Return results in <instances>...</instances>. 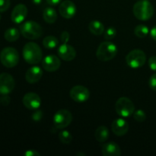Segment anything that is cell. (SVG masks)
<instances>
[{"instance_id":"obj_1","label":"cell","mask_w":156,"mask_h":156,"mask_svg":"<svg viewBox=\"0 0 156 156\" xmlns=\"http://www.w3.org/2000/svg\"><path fill=\"white\" fill-rule=\"evenodd\" d=\"M23 57L30 65L38 64L42 60L43 52L41 47L34 42H28L23 48Z\"/></svg>"},{"instance_id":"obj_2","label":"cell","mask_w":156,"mask_h":156,"mask_svg":"<svg viewBox=\"0 0 156 156\" xmlns=\"http://www.w3.org/2000/svg\"><path fill=\"white\" fill-rule=\"evenodd\" d=\"M133 12L137 19L147 21L153 15L154 7L149 0H140L133 5Z\"/></svg>"},{"instance_id":"obj_3","label":"cell","mask_w":156,"mask_h":156,"mask_svg":"<svg viewBox=\"0 0 156 156\" xmlns=\"http://www.w3.org/2000/svg\"><path fill=\"white\" fill-rule=\"evenodd\" d=\"M21 35L29 40H35L41 37L43 34L42 27L34 21H27L20 26Z\"/></svg>"},{"instance_id":"obj_4","label":"cell","mask_w":156,"mask_h":156,"mask_svg":"<svg viewBox=\"0 0 156 156\" xmlns=\"http://www.w3.org/2000/svg\"><path fill=\"white\" fill-rule=\"evenodd\" d=\"M117 53V47L114 43L110 41H105L99 45L96 52V56L102 62L111 60L116 56Z\"/></svg>"},{"instance_id":"obj_5","label":"cell","mask_w":156,"mask_h":156,"mask_svg":"<svg viewBox=\"0 0 156 156\" xmlns=\"http://www.w3.org/2000/svg\"><path fill=\"white\" fill-rule=\"evenodd\" d=\"M0 61L4 66L13 68L16 66L19 62L18 52L13 47H5L0 53Z\"/></svg>"},{"instance_id":"obj_6","label":"cell","mask_w":156,"mask_h":156,"mask_svg":"<svg viewBox=\"0 0 156 156\" xmlns=\"http://www.w3.org/2000/svg\"><path fill=\"white\" fill-rule=\"evenodd\" d=\"M115 111L119 116L127 117L133 114L135 105L133 102L126 97L120 98L115 104Z\"/></svg>"},{"instance_id":"obj_7","label":"cell","mask_w":156,"mask_h":156,"mask_svg":"<svg viewBox=\"0 0 156 156\" xmlns=\"http://www.w3.org/2000/svg\"><path fill=\"white\" fill-rule=\"evenodd\" d=\"M127 65L133 69H138L143 66L146 61V55L143 50L136 49L129 52L126 56Z\"/></svg>"},{"instance_id":"obj_8","label":"cell","mask_w":156,"mask_h":156,"mask_svg":"<svg viewBox=\"0 0 156 156\" xmlns=\"http://www.w3.org/2000/svg\"><path fill=\"white\" fill-rule=\"evenodd\" d=\"M72 121H73V115L68 110H59L53 116V123L56 129H64L69 126Z\"/></svg>"},{"instance_id":"obj_9","label":"cell","mask_w":156,"mask_h":156,"mask_svg":"<svg viewBox=\"0 0 156 156\" xmlns=\"http://www.w3.org/2000/svg\"><path fill=\"white\" fill-rule=\"evenodd\" d=\"M69 95L74 101L82 103L88 100L90 97V91L86 87L82 85H76L71 88Z\"/></svg>"},{"instance_id":"obj_10","label":"cell","mask_w":156,"mask_h":156,"mask_svg":"<svg viewBox=\"0 0 156 156\" xmlns=\"http://www.w3.org/2000/svg\"><path fill=\"white\" fill-rule=\"evenodd\" d=\"M15 86V79L9 73L0 74V94H9L14 90Z\"/></svg>"},{"instance_id":"obj_11","label":"cell","mask_w":156,"mask_h":156,"mask_svg":"<svg viewBox=\"0 0 156 156\" xmlns=\"http://www.w3.org/2000/svg\"><path fill=\"white\" fill-rule=\"evenodd\" d=\"M59 12L61 16L66 19H69L74 17L76 13V6L73 2L66 0L61 2L59 7Z\"/></svg>"},{"instance_id":"obj_12","label":"cell","mask_w":156,"mask_h":156,"mask_svg":"<svg viewBox=\"0 0 156 156\" xmlns=\"http://www.w3.org/2000/svg\"><path fill=\"white\" fill-rule=\"evenodd\" d=\"M23 105L30 110H36L41 105V99L37 94L34 92L27 93L23 98Z\"/></svg>"},{"instance_id":"obj_13","label":"cell","mask_w":156,"mask_h":156,"mask_svg":"<svg viewBox=\"0 0 156 156\" xmlns=\"http://www.w3.org/2000/svg\"><path fill=\"white\" fill-rule=\"evenodd\" d=\"M60 66V59L55 55L47 56L42 61V66L44 69L50 73L58 70Z\"/></svg>"},{"instance_id":"obj_14","label":"cell","mask_w":156,"mask_h":156,"mask_svg":"<svg viewBox=\"0 0 156 156\" xmlns=\"http://www.w3.org/2000/svg\"><path fill=\"white\" fill-rule=\"evenodd\" d=\"M27 15V9L25 5L18 4L15 6L11 14L12 21L15 24L23 22Z\"/></svg>"},{"instance_id":"obj_15","label":"cell","mask_w":156,"mask_h":156,"mask_svg":"<svg viewBox=\"0 0 156 156\" xmlns=\"http://www.w3.org/2000/svg\"><path fill=\"white\" fill-rule=\"evenodd\" d=\"M58 55L65 61H72L76 58V51L73 47L67 44H62L58 48Z\"/></svg>"},{"instance_id":"obj_16","label":"cell","mask_w":156,"mask_h":156,"mask_svg":"<svg viewBox=\"0 0 156 156\" xmlns=\"http://www.w3.org/2000/svg\"><path fill=\"white\" fill-rule=\"evenodd\" d=\"M111 129L115 135L122 136L129 130V124L124 119H116L111 124Z\"/></svg>"},{"instance_id":"obj_17","label":"cell","mask_w":156,"mask_h":156,"mask_svg":"<svg viewBox=\"0 0 156 156\" xmlns=\"http://www.w3.org/2000/svg\"><path fill=\"white\" fill-rule=\"evenodd\" d=\"M43 76V71L41 67L32 66L27 69L25 74V79L28 83L34 84L41 80Z\"/></svg>"},{"instance_id":"obj_18","label":"cell","mask_w":156,"mask_h":156,"mask_svg":"<svg viewBox=\"0 0 156 156\" xmlns=\"http://www.w3.org/2000/svg\"><path fill=\"white\" fill-rule=\"evenodd\" d=\"M101 152L105 156H119L121 155L120 146L114 142L105 143L101 147Z\"/></svg>"},{"instance_id":"obj_19","label":"cell","mask_w":156,"mask_h":156,"mask_svg":"<svg viewBox=\"0 0 156 156\" xmlns=\"http://www.w3.org/2000/svg\"><path fill=\"white\" fill-rule=\"evenodd\" d=\"M109 130L105 126H100L95 131V139L99 143H105L109 137Z\"/></svg>"},{"instance_id":"obj_20","label":"cell","mask_w":156,"mask_h":156,"mask_svg":"<svg viewBox=\"0 0 156 156\" xmlns=\"http://www.w3.org/2000/svg\"><path fill=\"white\" fill-rule=\"evenodd\" d=\"M88 29L94 35H101L105 31V26L101 21H92L88 24Z\"/></svg>"},{"instance_id":"obj_21","label":"cell","mask_w":156,"mask_h":156,"mask_svg":"<svg viewBox=\"0 0 156 156\" xmlns=\"http://www.w3.org/2000/svg\"><path fill=\"white\" fill-rule=\"evenodd\" d=\"M44 21L48 24H53L57 19V14L54 9L51 7L46 8L43 13Z\"/></svg>"},{"instance_id":"obj_22","label":"cell","mask_w":156,"mask_h":156,"mask_svg":"<svg viewBox=\"0 0 156 156\" xmlns=\"http://www.w3.org/2000/svg\"><path fill=\"white\" fill-rule=\"evenodd\" d=\"M21 32L15 27H10L7 29L4 34V37L9 42H15L19 38Z\"/></svg>"},{"instance_id":"obj_23","label":"cell","mask_w":156,"mask_h":156,"mask_svg":"<svg viewBox=\"0 0 156 156\" xmlns=\"http://www.w3.org/2000/svg\"><path fill=\"white\" fill-rule=\"evenodd\" d=\"M59 44V41L54 36H47L43 40V45L47 49H53Z\"/></svg>"},{"instance_id":"obj_24","label":"cell","mask_w":156,"mask_h":156,"mask_svg":"<svg viewBox=\"0 0 156 156\" xmlns=\"http://www.w3.org/2000/svg\"><path fill=\"white\" fill-rule=\"evenodd\" d=\"M149 27L147 26L144 25V24H140L137 25L134 29V34L136 37L140 38H144L149 34Z\"/></svg>"},{"instance_id":"obj_25","label":"cell","mask_w":156,"mask_h":156,"mask_svg":"<svg viewBox=\"0 0 156 156\" xmlns=\"http://www.w3.org/2000/svg\"><path fill=\"white\" fill-rule=\"evenodd\" d=\"M59 139L63 144H69L73 141V136L69 131L62 130L59 133Z\"/></svg>"},{"instance_id":"obj_26","label":"cell","mask_w":156,"mask_h":156,"mask_svg":"<svg viewBox=\"0 0 156 156\" xmlns=\"http://www.w3.org/2000/svg\"><path fill=\"white\" fill-rule=\"evenodd\" d=\"M116 34H117V30H116L115 27H110L105 30L104 37H105V39L107 40V41H111V40L114 39L115 37Z\"/></svg>"},{"instance_id":"obj_27","label":"cell","mask_w":156,"mask_h":156,"mask_svg":"<svg viewBox=\"0 0 156 156\" xmlns=\"http://www.w3.org/2000/svg\"><path fill=\"white\" fill-rule=\"evenodd\" d=\"M133 117L136 121L138 122H143L146 119V114L142 110H138L136 112L133 113Z\"/></svg>"},{"instance_id":"obj_28","label":"cell","mask_w":156,"mask_h":156,"mask_svg":"<svg viewBox=\"0 0 156 156\" xmlns=\"http://www.w3.org/2000/svg\"><path fill=\"white\" fill-rule=\"evenodd\" d=\"M10 0H0V12H5L10 7Z\"/></svg>"},{"instance_id":"obj_29","label":"cell","mask_w":156,"mask_h":156,"mask_svg":"<svg viewBox=\"0 0 156 156\" xmlns=\"http://www.w3.org/2000/svg\"><path fill=\"white\" fill-rule=\"evenodd\" d=\"M149 85L151 89L156 91V73L152 75L149 80Z\"/></svg>"},{"instance_id":"obj_30","label":"cell","mask_w":156,"mask_h":156,"mask_svg":"<svg viewBox=\"0 0 156 156\" xmlns=\"http://www.w3.org/2000/svg\"><path fill=\"white\" fill-rule=\"evenodd\" d=\"M70 38V34L68 31H63L62 32L60 36V41L62 44H67L68 41H69Z\"/></svg>"},{"instance_id":"obj_31","label":"cell","mask_w":156,"mask_h":156,"mask_svg":"<svg viewBox=\"0 0 156 156\" xmlns=\"http://www.w3.org/2000/svg\"><path fill=\"white\" fill-rule=\"evenodd\" d=\"M149 68H150L152 71L156 72V56H152V57L149 58Z\"/></svg>"},{"instance_id":"obj_32","label":"cell","mask_w":156,"mask_h":156,"mask_svg":"<svg viewBox=\"0 0 156 156\" xmlns=\"http://www.w3.org/2000/svg\"><path fill=\"white\" fill-rule=\"evenodd\" d=\"M43 117V112L41 111H37L32 114V119L34 121H40Z\"/></svg>"},{"instance_id":"obj_33","label":"cell","mask_w":156,"mask_h":156,"mask_svg":"<svg viewBox=\"0 0 156 156\" xmlns=\"http://www.w3.org/2000/svg\"><path fill=\"white\" fill-rule=\"evenodd\" d=\"M11 98L8 94H2L1 98H0V102L4 106H7L10 103Z\"/></svg>"},{"instance_id":"obj_34","label":"cell","mask_w":156,"mask_h":156,"mask_svg":"<svg viewBox=\"0 0 156 156\" xmlns=\"http://www.w3.org/2000/svg\"><path fill=\"white\" fill-rule=\"evenodd\" d=\"M24 155L25 156H40L41 154L36 150H34V149H30V150H27L24 152Z\"/></svg>"},{"instance_id":"obj_35","label":"cell","mask_w":156,"mask_h":156,"mask_svg":"<svg viewBox=\"0 0 156 156\" xmlns=\"http://www.w3.org/2000/svg\"><path fill=\"white\" fill-rule=\"evenodd\" d=\"M62 0H47V2L50 5H56L59 4Z\"/></svg>"},{"instance_id":"obj_36","label":"cell","mask_w":156,"mask_h":156,"mask_svg":"<svg viewBox=\"0 0 156 156\" xmlns=\"http://www.w3.org/2000/svg\"><path fill=\"white\" fill-rule=\"evenodd\" d=\"M150 35L151 37H152V39L155 40L156 41V25L154 26V27L152 28V30H151Z\"/></svg>"},{"instance_id":"obj_37","label":"cell","mask_w":156,"mask_h":156,"mask_svg":"<svg viewBox=\"0 0 156 156\" xmlns=\"http://www.w3.org/2000/svg\"><path fill=\"white\" fill-rule=\"evenodd\" d=\"M32 2L35 5H40L41 2H42L43 0H31Z\"/></svg>"},{"instance_id":"obj_38","label":"cell","mask_w":156,"mask_h":156,"mask_svg":"<svg viewBox=\"0 0 156 156\" xmlns=\"http://www.w3.org/2000/svg\"><path fill=\"white\" fill-rule=\"evenodd\" d=\"M0 21H1V15H0Z\"/></svg>"}]
</instances>
